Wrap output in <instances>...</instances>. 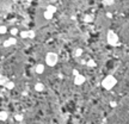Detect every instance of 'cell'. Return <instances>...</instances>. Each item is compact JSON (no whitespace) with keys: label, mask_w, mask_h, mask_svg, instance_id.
I'll use <instances>...</instances> for the list:
<instances>
[{"label":"cell","mask_w":129,"mask_h":124,"mask_svg":"<svg viewBox=\"0 0 129 124\" xmlns=\"http://www.w3.org/2000/svg\"><path fill=\"white\" fill-rule=\"evenodd\" d=\"M59 62V56L56 53H53V51H49V53L46 55V63L47 66L49 67H55Z\"/></svg>","instance_id":"obj_1"},{"label":"cell","mask_w":129,"mask_h":124,"mask_svg":"<svg viewBox=\"0 0 129 124\" xmlns=\"http://www.w3.org/2000/svg\"><path fill=\"white\" fill-rule=\"evenodd\" d=\"M116 82H117L116 78H114L112 75H108V76H105V78L103 79V81H102V86H103L105 89H111L115 85H116Z\"/></svg>","instance_id":"obj_2"},{"label":"cell","mask_w":129,"mask_h":124,"mask_svg":"<svg viewBox=\"0 0 129 124\" xmlns=\"http://www.w3.org/2000/svg\"><path fill=\"white\" fill-rule=\"evenodd\" d=\"M106 41H108V43L110 45H116L117 42H118V36H117V34L115 31L109 30L108 31V35H106Z\"/></svg>","instance_id":"obj_3"},{"label":"cell","mask_w":129,"mask_h":124,"mask_svg":"<svg viewBox=\"0 0 129 124\" xmlns=\"http://www.w3.org/2000/svg\"><path fill=\"white\" fill-rule=\"evenodd\" d=\"M85 81H86V78L84 76L83 74H78V75H75V76H74V85H77V86L83 85Z\"/></svg>","instance_id":"obj_4"},{"label":"cell","mask_w":129,"mask_h":124,"mask_svg":"<svg viewBox=\"0 0 129 124\" xmlns=\"http://www.w3.org/2000/svg\"><path fill=\"white\" fill-rule=\"evenodd\" d=\"M17 44V38L16 37H10L9 39H6L5 42H4V47L5 48H9V47H12V45H16Z\"/></svg>","instance_id":"obj_5"},{"label":"cell","mask_w":129,"mask_h":124,"mask_svg":"<svg viewBox=\"0 0 129 124\" xmlns=\"http://www.w3.org/2000/svg\"><path fill=\"white\" fill-rule=\"evenodd\" d=\"M35 72H36L37 74H42V73L44 72V64H43V63H38V64H36Z\"/></svg>","instance_id":"obj_6"},{"label":"cell","mask_w":129,"mask_h":124,"mask_svg":"<svg viewBox=\"0 0 129 124\" xmlns=\"http://www.w3.org/2000/svg\"><path fill=\"white\" fill-rule=\"evenodd\" d=\"M81 55H83V49H81V48H77V49H74V51H73L74 57H80Z\"/></svg>","instance_id":"obj_7"},{"label":"cell","mask_w":129,"mask_h":124,"mask_svg":"<svg viewBox=\"0 0 129 124\" xmlns=\"http://www.w3.org/2000/svg\"><path fill=\"white\" fill-rule=\"evenodd\" d=\"M35 89H36L37 92H43L44 91V85L42 82H37L36 85H35Z\"/></svg>","instance_id":"obj_8"},{"label":"cell","mask_w":129,"mask_h":124,"mask_svg":"<svg viewBox=\"0 0 129 124\" xmlns=\"http://www.w3.org/2000/svg\"><path fill=\"white\" fill-rule=\"evenodd\" d=\"M43 17H44V19H47V20H50V19H53V17H54V14L53 13H50L49 11H44L43 12Z\"/></svg>","instance_id":"obj_9"},{"label":"cell","mask_w":129,"mask_h":124,"mask_svg":"<svg viewBox=\"0 0 129 124\" xmlns=\"http://www.w3.org/2000/svg\"><path fill=\"white\" fill-rule=\"evenodd\" d=\"M7 82H9V78H6L5 75H1L0 74V85L1 86H5Z\"/></svg>","instance_id":"obj_10"},{"label":"cell","mask_w":129,"mask_h":124,"mask_svg":"<svg viewBox=\"0 0 129 124\" xmlns=\"http://www.w3.org/2000/svg\"><path fill=\"white\" fill-rule=\"evenodd\" d=\"M9 118V113L6 112V111H0V121H6Z\"/></svg>","instance_id":"obj_11"},{"label":"cell","mask_w":129,"mask_h":124,"mask_svg":"<svg viewBox=\"0 0 129 124\" xmlns=\"http://www.w3.org/2000/svg\"><path fill=\"white\" fill-rule=\"evenodd\" d=\"M47 11H49L50 13H56V11H57V9H56V6H54V5H48L47 6Z\"/></svg>","instance_id":"obj_12"},{"label":"cell","mask_w":129,"mask_h":124,"mask_svg":"<svg viewBox=\"0 0 129 124\" xmlns=\"http://www.w3.org/2000/svg\"><path fill=\"white\" fill-rule=\"evenodd\" d=\"M10 34H11V37H16V36L18 35V29L17 27H12L11 29V31H10Z\"/></svg>","instance_id":"obj_13"},{"label":"cell","mask_w":129,"mask_h":124,"mask_svg":"<svg viewBox=\"0 0 129 124\" xmlns=\"http://www.w3.org/2000/svg\"><path fill=\"white\" fill-rule=\"evenodd\" d=\"M5 87H6L7 89H13V88H14V82H13V81H10V80H9V82L5 85Z\"/></svg>","instance_id":"obj_14"},{"label":"cell","mask_w":129,"mask_h":124,"mask_svg":"<svg viewBox=\"0 0 129 124\" xmlns=\"http://www.w3.org/2000/svg\"><path fill=\"white\" fill-rule=\"evenodd\" d=\"M7 32V26L6 25H0V35H5Z\"/></svg>","instance_id":"obj_15"},{"label":"cell","mask_w":129,"mask_h":124,"mask_svg":"<svg viewBox=\"0 0 129 124\" xmlns=\"http://www.w3.org/2000/svg\"><path fill=\"white\" fill-rule=\"evenodd\" d=\"M36 37V34H35V31L34 30H28V38H35Z\"/></svg>","instance_id":"obj_16"},{"label":"cell","mask_w":129,"mask_h":124,"mask_svg":"<svg viewBox=\"0 0 129 124\" xmlns=\"http://www.w3.org/2000/svg\"><path fill=\"white\" fill-rule=\"evenodd\" d=\"M86 66H87V67H91V68H92V67H96V62L93 61V60H89V61L86 62Z\"/></svg>","instance_id":"obj_17"},{"label":"cell","mask_w":129,"mask_h":124,"mask_svg":"<svg viewBox=\"0 0 129 124\" xmlns=\"http://www.w3.org/2000/svg\"><path fill=\"white\" fill-rule=\"evenodd\" d=\"M19 36H20L22 38H24V39L28 38V31H20V32H19Z\"/></svg>","instance_id":"obj_18"},{"label":"cell","mask_w":129,"mask_h":124,"mask_svg":"<svg viewBox=\"0 0 129 124\" xmlns=\"http://www.w3.org/2000/svg\"><path fill=\"white\" fill-rule=\"evenodd\" d=\"M16 121H18V122H20V121H23V116L22 115H16Z\"/></svg>","instance_id":"obj_19"},{"label":"cell","mask_w":129,"mask_h":124,"mask_svg":"<svg viewBox=\"0 0 129 124\" xmlns=\"http://www.w3.org/2000/svg\"><path fill=\"white\" fill-rule=\"evenodd\" d=\"M85 20H86V22H91V20H92V18L90 17V16H86V17H85Z\"/></svg>","instance_id":"obj_20"},{"label":"cell","mask_w":129,"mask_h":124,"mask_svg":"<svg viewBox=\"0 0 129 124\" xmlns=\"http://www.w3.org/2000/svg\"><path fill=\"white\" fill-rule=\"evenodd\" d=\"M78 74H80L79 73V71H77V69H73V75L75 76V75H78Z\"/></svg>","instance_id":"obj_21"},{"label":"cell","mask_w":129,"mask_h":124,"mask_svg":"<svg viewBox=\"0 0 129 124\" xmlns=\"http://www.w3.org/2000/svg\"><path fill=\"white\" fill-rule=\"evenodd\" d=\"M110 2H112L111 0H104V4H110Z\"/></svg>","instance_id":"obj_22"}]
</instances>
